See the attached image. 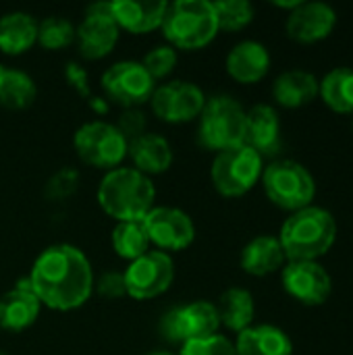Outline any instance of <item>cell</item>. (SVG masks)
<instances>
[{"label": "cell", "instance_id": "obj_1", "mask_svg": "<svg viewBox=\"0 0 353 355\" xmlns=\"http://www.w3.org/2000/svg\"><path fill=\"white\" fill-rule=\"evenodd\" d=\"M27 283L42 306L67 312L89 300L94 291V270L79 248L56 243L35 258Z\"/></svg>", "mask_w": 353, "mask_h": 355}, {"label": "cell", "instance_id": "obj_2", "mask_svg": "<svg viewBox=\"0 0 353 355\" xmlns=\"http://www.w3.org/2000/svg\"><path fill=\"white\" fill-rule=\"evenodd\" d=\"M337 241V223L333 214L320 206H308L283 223L279 243L285 252L287 262H318L327 256Z\"/></svg>", "mask_w": 353, "mask_h": 355}, {"label": "cell", "instance_id": "obj_3", "mask_svg": "<svg viewBox=\"0 0 353 355\" xmlns=\"http://www.w3.org/2000/svg\"><path fill=\"white\" fill-rule=\"evenodd\" d=\"M156 187L152 179L131 166L108 171L98 185L100 208L119 223L144 220L154 208Z\"/></svg>", "mask_w": 353, "mask_h": 355}, {"label": "cell", "instance_id": "obj_4", "mask_svg": "<svg viewBox=\"0 0 353 355\" xmlns=\"http://www.w3.org/2000/svg\"><path fill=\"white\" fill-rule=\"evenodd\" d=\"M160 29L173 48H204L218 33L214 4L210 0H177L169 4Z\"/></svg>", "mask_w": 353, "mask_h": 355}, {"label": "cell", "instance_id": "obj_5", "mask_svg": "<svg viewBox=\"0 0 353 355\" xmlns=\"http://www.w3.org/2000/svg\"><path fill=\"white\" fill-rule=\"evenodd\" d=\"M198 139L204 148L223 150L237 148L246 141V110L231 96H212L206 98V104L200 112Z\"/></svg>", "mask_w": 353, "mask_h": 355}, {"label": "cell", "instance_id": "obj_6", "mask_svg": "<svg viewBox=\"0 0 353 355\" xmlns=\"http://www.w3.org/2000/svg\"><path fill=\"white\" fill-rule=\"evenodd\" d=\"M260 181L266 198L275 206L289 212L312 206L316 198V181L312 173L298 160H273L268 166H264Z\"/></svg>", "mask_w": 353, "mask_h": 355}, {"label": "cell", "instance_id": "obj_7", "mask_svg": "<svg viewBox=\"0 0 353 355\" xmlns=\"http://www.w3.org/2000/svg\"><path fill=\"white\" fill-rule=\"evenodd\" d=\"M264 171V158L250 146L241 144L231 150H223L214 156L210 166V179L214 189L225 198L246 196L256 187Z\"/></svg>", "mask_w": 353, "mask_h": 355}, {"label": "cell", "instance_id": "obj_8", "mask_svg": "<svg viewBox=\"0 0 353 355\" xmlns=\"http://www.w3.org/2000/svg\"><path fill=\"white\" fill-rule=\"evenodd\" d=\"M73 144L77 156L85 164L106 171L117 168L127 156V148H129V141L117 129V125L104 121H89L81 125L75 133Z\"/></svg>", "mask_w": 353, "mask_h": 355}, {"label": "cell", "instance_id": "obj_9", "mask_svg": "<svg viewBox=\"0 0 353 355\" xmlns=\"http://www.w3.org/2000/svg\"><path fill=\"white\" fill-rule=\"evenodd\" d=\"M221 318L212 302H191L169 310L160 320V333L166 341L187 343L218 335Z\"/></svg>", "mask_w": 353, "mask_h": 355}, {"label": "cell", "instance_id": "obj_10", "mask_svg": "<svg viewBox=\"0 0 353 355\" xmlns=\"http://www.w3.org/2000/svg\"><path fill=\"white\" fill-rule=\"evenodd\" d=\"M127 295L133 300H152L162 295L175 281V264L169 252L150 250L137 260L129 262L123 272Z\"/></svg>", "mask_w": 353, "mask_h": 355}, {"label": "cell", "instance_id": "obj_11", "mask_svg": "<svg viewBox=\"0 0 353 355\" xmlns=\"http://www.w3.org/2000/svg\"><path fill=\"white\" fill-rule=\"evenodd\" d=\"M102 87L112 102L125 108H137L139 104L150 102L156 89V81L150 77L141 62L121 60L104 71Z\"/></svg>", "mask_w": 353, "mask_h": 355}, {"label": "cell", "instance_id": "obj_12", "mask_svg": "<svg viewBox=\"0 0 353 355\" xmlns=\"http://www.w3.org/2000/svg\"><path fill=\"white\" fill-rule=\"evenodd\" d=\"M119 25L112 17V2H94L85 8L83 21L75 27V40L83 58L108 56L119 42Z\"/></svg>", "mask_w": 353, "mask_h": 355}, {"label": "cell", "instance_id": "obj_13", "mask_svg": "<svg viewBox=\"0 0 353 355\" xmlns=\"http://www.w3.org/2000/svg\"><path fill=\"white\" fill-rule=\"evenodd\" d=\"M152 245L160 252H179L193 243L196 225L191 216L173 206H154L141 220Z\"/></svg>", "mask_w": 353, "mask_h": 355}, {"label": "cell", "instance_id": "obj_14", "mask_svg": "<svg viewBox=\"0 0 353 355\" xmlns=\"http://www.w3.org/2000/svg\"><path fill=\"white\" fill-rule=\"evenodd\" d=\"M281 283L289 297L310 308L327 304L333 293V279L320 262H287L281 270Z\"/></svg>", "mask_w": 353, "mask_h": 355}, {"label": "cell", "instance_id": "obj_15", "mask_svg": "<svg viewBox=\"0 0 353 355\" xmlns=\"http://www.w3.org/2000/svg\"><path fill=\"white\" fill-rule=\"evenodd\" d=\"M152 112L164 123H187L200 116L206 96L204 92L191 81H169L154 89L152 98Z\"/></svg>", "mask_w": 353, "mask_h": 355}, {"label": "cell", "instance_id": "obj_16", "mask_svg": "<svg viewBox=\"0 0 353 355\" xmlns=\"http://www.w3.org/2000/svg\"><path fill=\"white\" fill-rule=\"evenodd\" d=\"M337 27V12L327 2H300L287 17V35L300 44H316L327 40Z\"/></svg>", "mask_w": 353, "mask_h": 355}, {"label": "cell", "instance_id": "obj_17", "mask_svg": "<svg viewBox=\"0 0 353 355\" xmlns=\"http://www.w3.org/2000/svg\"><path fill=\"white\" fill-rule=\"evenodd\" d=\"M246 146L262 158L281 152V119L268 104H256L246 110Z\"/></svg>", "mask_w": 353, "mask_h": 355}, {"label": "cell", "instance_id": "obj_18", "mask_svg": "<svg viewBox=\"0 0 353 355\" xmlns=\"http://www.w3.org/2000/svg\"><path fill=\"white\" fill-rule=\"evenodd\" d=\"M40 310L42 304L31 291L27 279L17 281L12 289L0 295V329L21 333L37 320Z\"/></svg>", "mask_w": 353, "mask_h": 355}, {"label": "cell", "instance_id": "obj_19", "mask_svg": "<svg viewBox=\"0 0 353 355\" xmlns=\"http://www.w3.org/2000/svg\"><path fill=\"white\" fill-rule=\"evenodd\" d=\"M270 69V54L264 44L243 40L227 54V73L239 83H258Z\"/></svg>", "mask_w": 353, "mask_h": 355}, {"label": "cell", "instance_id": "obj_20", "mask_svg": "<svg viewBox=\"0 0 353 355\" xmlns=\"http://www.w3.org/2000/svg\"><path fill=\"white\" fill-rule=\"evenodd\" d=\"M169 2L164 0H112V17L119 29L148 33L162 25Z\"/></svg>", "mask_w": 353, "mask_h": 355}, {"label": "cell", "instance_id": "obj_21", "mask_svg": "<svg viewBox=\"0 0 353 355\" xmlns=\"http://www.w3.org/2000/svg\"><path fill=\"white\" fill-rule=\"evenodd\" d=\"M127 156L133 160V168L144 175H160L173 164V148L166 137L158 133H144L129 141Z\"/></svg>", "mask_w": 353, "mask_h": 355}, {"label": "cell", "instance_id": "obj_22", "mask_svg": "<svg viewBox=\"0 0 353 355\" xmlns=\"http://www.w3.org/2000/svg\"><path fill=\"white\" fill-rule=\"evenodd\" d=\"M241 268L252 277H266L277 270H283L287 264L285 252L279 243V237L258 235L246 243L241 250Z\"/></svg>", "mask_w": 353, "mask_h": 355}, {"label": "cell", "instance_id": "obj_23", "mask_svg": "<svg viewBox=\"0 0 353 355\" xmlns=\"http://www.w3.org/2000/svg\"><path fill=\"white\" fill-rule=\"evenodd\" d=\"M235 352L237 355H293V343L283 329L258 324L237 335Z\"/></svg>", "mask_w": 353, "mask_h": 355}, {"label": "cell", "instance_id": "obj_24", "mask_svg": "<svg viewBox=\"0 0 353 355\" xmlns=\"http://www.w3.org/2000/svg\"><path fill=\"white\" fill-rule=\"evenodd\" d=\"M273 98L283 108H302L318 98V79L304 69L285 71L273 83Z\"/></svg>", "mask_w": 353, "mask_h": 355}, {"label": "cell", "instance_id": "obj_25", "mask_svg": "<svg viewBox=\"0 0 353 355\" xmlns=\"http://www.w3.org/2000/svg\"><path fill=\"white\" fill-rule=\"evenodd\" d=\"M37 42V21L23 10H12L0 17V50L17 56L27 52Z\"/></svg>", "mask_w": 353, "mask_h": 355}, {"label": "cell", "instance_id": "obj_26", "mask_svg": "<svg viewBox=\"0 0 353 355\" xmlns=\"http://www.w3.org/2000/svg\"><path fill=\"white\" fill-rule=\"evenodd\" d=\"M218 310L221 324H225L233 333H241L252 327L254 316H256V304L254 295L248 289L241 287H231L227 289L221 297L218 304H214Z\"/></svg>", "mask_w": 353, "mask_h": 355}, {"label": "cell", "instance_id": "obj_27", "mask_svg": "<svg viewBox=\"0 0 353 355\" xmlns=\"http://www.w3.org/2000/svg\"><path fill=\"white\" fill-rule=\"evenodd\" d=\"M318 96L322 102L339 114L353 116V69L352 67H337L329 71L318 81Z\"/></svg>", "mask_w": 353, "mask_h": 355}, {"label": "cell", "instance_id": "obj_28", "mask_svg": "<svg viewBox=\"0 0 353 355\" xmlns=\"http://www.w3.org/2000/svg\"><path fill=\"white\" fill-rule=\"evenodd\" d=\"M37 96L35 81L19 69H6L0 75V104L10 110H23L33 104Z\"/></svg>", "mask_w": 353, "mask_h": 355}, {"label": "cell", "instance_id": "obj_29", "mask_svg": "<svg viewBox=\"0 0 353 355\" xmlns=\"http://www.w3.org/2000/svg\"><path fill=\"white\" fill-rule=\"evenodd\" d=\"M112 250L129 262L150 252V239L146 235L141 220L119 223L112 229Z\"/></svg>", "mask_w": 353, "mask_h": 355}, {"label": "cell", "instance_id": "obj_30", "mask_svg": "<svg viewBox=\"0 0 353 355\" xmlns=\"http://www.w3.org/2000/svg\"><path fill=\"white\" fill-rule=\"evenodd\" d=\"M216 12L218 29L225 31H239L248 27L254 19V6L248 0H218L212 2Z\"/></svg>", "mask_w": 353, "mask_h": 355}, {"label": "cell", "instance_id": "obj_31", "mask_svg": "<svg viewBox=\"0 0 353 355\" xmlns=\"http://www.w3.org/2000/svg\"><path fill=\"white\" fill-rule=\"evenodd\" d=\"M37 42L46 50H62L75 42V25L62 17H46L37 23Z\"/></svg>", "mask_w": 353, "mask_h": 355}, {"label": "cell", "instance_id": "obj_32", "mask_svg": "<svg viewBox=\"0 0 353 355\" xmlns=\"http://www.w3.org/2000/svg\"><path fill=\"white\" fill-rule=\"evenodd\" d=\"M141 64H144V69L150 73V77L154 81L162 79V77H166L175 69V64H177V50L173 46H169V44L156 46V48H152L144 56Z\"/></svg>", "mask_w": 353, "mask_h": 355}, {"label": "cell", "instance_id": "obj_33", "mask_svg": "<svg viewBox=\"0 0 353 355\" xmlns=\"http://www.w3.org/2000/svg\"><path fill=\"white\" fill-rule=\"evenodd\" d=\"M179 355H237L235 343H231L223 335H212L206 339H196L183 343Z\"/></svg>", "mask_w": 353, "mask_h": 355}, {"label": "cell", "instance_id": "obj_34", "mask_svg": "<svg viewBox=\"0 0 353 355\" xmlns=\"http://www.w3.org/2000/svg\"><path fill=\"white\" fill-rule=\"evenodd\" d=\"M94 289L106 300H119V297L127 295L125 277H123V272H117V270L102 272V277L94 279Z\"/></svg>", "mask_w": 353, "mask_h": 355}, {"label": "cell", "instance_id": "obj_35", "mask_svg": "<svg viewBox=\"0 0 353 355\" xmlns=\"http://www.w3.org/2000/svg\"><path fill=\"white\" fill-rule=\"evenodd\" d=\"M117 129L125 135L127 141L144 135L146 133V116H144V112L137 110V108H125V112L119 116Z\"/></svg>", "mask_w": 353, "mask_h": 355}, {"label": "cell", "instance_id": "obj_36", "mask_svg": "<svg viewBox=\"0 0 353 355\" xmlns=\"http://www.w3.org/2000/svg\"><path fill=\"white\" fill-rule=\"evenodd\" d=\"M77 187V173L75 171H60L56 173L50 183H48V196L62 200L67 196H71Z\"/></svg>", "mask_w": 353, "mask_h": 355}, {"label": "cell", "instance_id": "obj_37", "mask_svg": "<svg viewBox=\"0 0 353 355\" xmlns=\"http://www.w3.org/2000/svg\"><path fill=\"white\" fill-rule=\"evenodd\" d=\"M64 75H67V81L79 89V94H83V96L87 94V73L77 62H69L64 69Z\"/></svg>", "mask_w": 353, "mask_h": 355}, {"label": "cell", "instance_id": "obj_38", "mask_svg": "<svg viewBox=\"0 0 353 355\" xmlns=\"http://www.w3.org/2000/svg\"><path fill=\"white\" fill-rule=\"evenodd\" d=\"M150 355H175V354H169V352H154V354Z\"/></svg>", "mask_w": 353, "mask_h": 355}, {"label": "cell", "instance_id": "obj_39", "mask_svg": "<svg viewBox=\"0 0 353 355\" xmlns=\"http://www.w3.org/2000/svg\"><path fill=\"white\" fill-rule=\"evenodd\" d=\"M0 355H6V354H4V352H2V349H0Z\"/></svg>", "mask_w": 353, "mask_h": 355}, {"label": "cell", "instance_id": "obj_40", "mask_svg": "<svg viewBox=\"0 0 353 355\" xmlns=\"http://www.w3.org/2000/svg\"><path fill=\"white\" fill-rule=\"evenodd\" d=\"M352 129H353V121H352Z\"/></svg>", "mask_w": 353, "mask_h": 355}]
</instances>
